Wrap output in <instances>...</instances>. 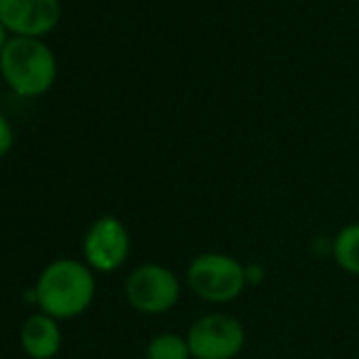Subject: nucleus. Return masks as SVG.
I'll return each instance as SVG.
<instances>
[{
	"label": "nucleus",
	"mask_w": 359,
	"mask_h": 359,
	"mask_svg": "<svg viewBox=\"0 0 359 359\" xmlns=\"http://www.w3.org/2000/svg\"><path fill=\"white\" fill-rule=\"evenodd\" d=\"M32 292L41 313L68 321L89 311L95 300L97 281L85 260L57 258L39 273Z\"/></svg>",
	"instance_id": "nucleus-1"
},
{
	"label": "nucleus",
	"mask_w": 359,
	"mask_h": 359,
	"mask_svg": "<svg viewBox=\"0 0 359 359\" xmlns=\"http://www.w3.org/2000/svg\"><path fill=\"white\" fill-rule=\"evenodd\" d=\"M184 336L193 359H237L248 342L241 319L222 311L197 317Z\"/></svg>",
	"instance_id": "nucleus-5"
},
{
	"label": "nucleus",
	"mask_w": 359,
	"mask_h": 359,
	"mask_svg": "<svg viewBox=\"0 0 359 359\" xmlns=\"http://www.w3.org/2000/svg\"><path fill=\"white\" fill-rule=\"evenodd\" d=\"M11 41V32L7 30V26L0 22V53H3V49L7 47V43Z\"/></svg>",
	"instance_id": "nucleus-13"
},
{
	"label": "nucleus",
	"mask_w": 359,
	"mask_h": 359,
	"mask_svg": "<svg viewBox=\"0 0 359 359\" xmlns=\"http://www.w3.org/2000/svg\"><path fill=\"white\" fill-rule=\"evenodd\" d=\"M144 359H193V355L184 334L158 332L148 340Z\"/></svg>",
	"instance_id": "nucleus-10"
},
{
	"label": "nucleus",
	"mask_w": 359,
	"mask_h": 359,
	"mask_svg": "<svg viewBox=\"0 0 359 359\" xmlns=\"http://www.w3.org/2000/svg\"><path fill=\"white\" fill-rule=\"evenodd\" d=\"M0 76L20 97L47 95L57 81V57L43 39L11 36L0 53Z\"/></svg>",
	"instance_id": "nucleus-2"
},
{
	"label": "nucleus",
	"mask_w": 359,
	"mask_h": 359,
	"mask_svg": "<svg viewBox=\"0 0 359 359\" xmlns=\"http://www.w3.org/2000/svg\"><path fill=\"white\" fill-rule=\"evenodd\" d=\"M330 254L340 271L359 277V222L344 224L330 241Z\"/></svg>",
	"instance_id": "nucleus-9"
},
{
	"label": "nucleus",
	"mask_w": 359,
	"mask_h": 359,
	"mask_svg": "<svg viewBox=\"0 0 359 359\" xmlns=\"http://www.w3.org/2000/svg\"><path fill=\"white\" fill-rule=\"evenodd\" d=\"M245 277H248V285H258L264 279V269L260 264H245Z\"/></svg>",
	"instance_id": "nucleus-12"
},
{
	"label": "nucleus",
	"mask_w": 359,
	"mask_h": 359,
	"mask_svg": "<svg viewBox=\"0 0 359 359\" xmlns=\"http://www.w3.org/2000/svg\"><path fill=\"white\" fill-rule=\"evenodd\" d=\"M131 254V235L112 214L95 218L83 237V260L93 273L118 271Z\"/></svg>",
	"instance_id": "nucleus-6"
},
{
	"label": "nucleus",
	"mask_w": 359,
	"mask_h": 359,
	"mask_svg": "<svg viewBox=\"0 0 359 359\" xmlns=\"http://www.w3.org/2000/svg\"><path fill=\"white\" fill-rule=\"evenodd\" d=\"M187 285L208 304H229L248 287L245 264L226 252L197 254L187 266Z\"/></svg>",
	"instance_id": "nucleus-3"
},
{
	"label": "nucleus",
	"mask_w": 359,
	"mask_h": 359,
	"mask_svg": "<svg viewBox=\"0 0 359 359\" xmlns=\"http://www.w3.org/2000/svg\"><path fill=\"white\" fill-rule=\"evenodd\" d=\"M123 290L127 304L148 317L173 311L182 298V281L173 269L161 262H144L131 269Z\"/></svg>",
	"instance_id": "nucleus-4"
},
{
	"label": "nucleus",
	"mask_w": 359,
	"mask_h": 359,
	"mask_svg": "<svg viewBox=\"0 0 359 359\" xmlns=\"http://www.w3.org/2000/svg\"><path fill=\"white\" fill-rule=\"evenodd\" d=\"M0 22L11 36L45 39L62 22V0H0Z\"/></svg>",
	"instance_id": "nucleus-7"
},
{
	"label": "nucleus",
	"mask_w": 359,
	"mask_h": 359,
	"mask_svg": "<svg viewBox=\"0 0 359 359\" xmlns=\"http://www.w3.org/2000/svg\"><path fill=\"white\" fill-rule=\"evenodd\" d=\"M62 321L45 315V313H34L30 315L20 330V344L22 351L30 359H53L62 351L64 342V332H62Z\"/></svg>",
	"instance_id": "nucleus-8"
},
{
	"label": "nucleus",
	"mask_w": 359,
	"mask_h": 359,
	"mask_svg": "<svg viewBox=\"0 0 359 359\" xmlns=\"http://www.w3.org/2000/svg\"><path fill=\"white\" fill-rule=\"evenodd\" d=\"M15 144V131L11 121L0 112V161H3Z\"/></svg>",
	"instance_id": "nucleus-11"
}]
</instances>
